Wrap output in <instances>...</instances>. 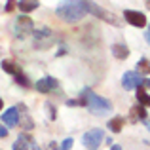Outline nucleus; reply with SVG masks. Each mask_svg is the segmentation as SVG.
<instances>
[{"label":"nucleus","mask_w":150,"mask_h":150,"mask_svg":"<svg viewBox=\"0 0 150 150\" xmlns=\"http://www.w3.org/2000/svg\"><path fill=\"white\" fill-rule=\"evenodd\" d=\"M144 124H146V127L150 129V120H144Z\"/></svg>","instance_id":"nucleus-26"},{"label":"nucleus","mask_w":150,"mask_h":150,"mask_svg":"<svg viewBox=\"0 0 150 150\" xmlns=\"http://www.w3.org/2000/svg\"><path fill=\"white\" fill-rule=\"evenodd\" d=\"M59 88V84H57V80L55 78H42V80H38L36 82V89L38 91H42V93H50V91H55V89Z\"/></svg>","instance_id":"nucleus-9"},{"label":"nucleus","mask_w":150,"mask_h":150,"mask_svg":"<svg viewBox=\"0 0 150 150\" xmlns=\"http://www.w3.org/2000/svg\"><path fill=\"white\" fill-rule=\"evenodd\" d=\"M6 135H8V129L4 127L2 124H0V137H2V139H4V137H6Z\"/></svg>","instance_id":"nucleus-21"},{"label":"nucleus","mask_w":150,"mask_h":150,"mask_svg":"<svg viewBox=\"0 0 150 150\" xmlns=\"http://www.w3.org/2000/svg\"><path fill=\"white\" fill-rule=\"evenodd\" d=\"M21 124L25 125V129H33V125H34L33 120H30V116L27 112H23V122H21Z\"/></svg>","instance_id":"nucleus-19"},{"label":"nucleus","mask_w":150,"mask_h":150,"mask_svg":"<svg viewBox=\"0 0 150 150\" xmlns=\"http://www.w3.org/2000/svg\"><path fill=\"white\" fill-rule=\"evenodd\" d=\"M15 6H17L15 2H8V4H6V11H11V10H13Z\"/></svg>","instance_id":"nucleus-22"},{"label":"nucleus","mask_w":150,"mask_h":150,"mask_svg":"<svg viewBox=\"0 0 150 150\" xmlns=\"http://www.w3.org/2000/svg\"><path fill=\"white\" fill-rule=\"evenodd\" d=\"M103 139H105V133H103V129H91V131L84 133V137H82L86 148H89V150H95V148L103 143Z\"/></svg>","instance_id":"nucleus-6"},{"label":"nucleus","mask_w":150,"mask_h":150,"mask_svg":"<svg viewBox=\"0 0 150 150\" xmlns=\"http://www.w3.org/2000/svg\"><path fill=\"white\" fill-rule=\"evenodd\" d=\"M137 99H139L141 106H150V97H148V93L144 91V86H141V88L137 89Z\"/></svg>","instance_id":"nucleus-16"},{"label":"nucleus","mask_w":150,"mask_h":150,"mask_svg":"<svg viewBox=\"0 0 150 150\" xmlns=\"http://www.w3.org/2000/svg\"><path fill=\"white\" fill-rule=\"evenodd\" d=\"M15 82H17V84L19 86H23V88H29V86H30V82H29V78H27L25 76V74H17V76H15Z\"/></svg>","instance_id":"nucleus-18"},{"label":"nucleus","mask_w":150,"mask_h":150,"mask_svg":"<svg viewBox=\"0 0 150 150\" xmlns=\"http://www.w3.org/2000/svg\"><path fill=\"white\" fill-rule=\"evenodd\" d=\"M82 101L86 103V106L89 108V112L95 114V116H103V114H106V112L112 110V105H110L106 99L95 95L91 89H84V91H82Z\"/></svg>","instance_id":"nucleus-2"},{"label":"nucleus","mask_w":150,"mask_h":150,"mask_svg":"<svg viewBox=\"0 0 150 150\" xmlns=\"http://www.w3.org/2000/svg\"><path fill=\"white\" fill-rule=\"evenodd\" d=\"M72 143H74V141L70 139V137H69V139H65V141H63V146H61V150H70Z\"/></svg>","instance_id":"nucleus-20"},{"label":"nucleus","mask_w":150,"mask_h":150,"mask_svg":"<svg viewBox=\"0 0 150 150\" xmlns=\"http://www.w3.org/2000/svg\"><path fill=\"white\" fill-rule=\"evenodd\" d=\"M17 6H19V10H21L23 13H29V11L36 10L40 4H38L36 0H23V2H17Z\"/></svg>","instance_id":"nucleus-12"},{"label":"nucleus","mask_w":150,"mask_h":150,"mask_svg":"<svg viewBox=\"0 0 150 150\" xmlns=\"http://www.w3.org/2000/svg\"><path fill=\"white\" fill-rule=\"evenodd\" d=\"M146 6H148V8H150V2H148V4H146Z\"/></svg>","instance_id":"nucleus-29"},{"label":"nucleus","mask_w":150,"mask_h":150,"mask_svg":"<svg viewBox=\"0 0 150 150\" xmlns=\"http://www.w3.org/2000/svg\"><path fill=\"white\" fill-rule=\"evenodd\" d=\"M112 53H114L116 59H127L129 57V50H127V46H124V44H114Z\"/></svg>","instance_id":"nucleus-11"},{"label":"nucleus","mask_w":150,"mask_h":150,"mask_svg":"<svg viewBox=\"0 0 150 150\" xmlns=\"http://www.w3.org/2000/svg\"><path fill=\"white\" fill-rule=\"evenodd\" d=\"M110 150H122V146H118V144H112V146H110Z\"/></svg>","instance_id":"nucleus-24"},{"label":"nucleus","mask_w":150,"mask_h":150,"mask_svg":"<svg viewBox=\"0 0 150 150\" xmlns=\"http://www.w3.org/2000/svg\"><path fill=\"white\" fill-rule=\"evenodd\" d=\"M57 15L63 21H78L89 11V2H63L61 6H57Z\"/></svg>","instance_id":"nucleus-1"},{"label":"nucleus","mask_w":150,"mask_h":150,"mask_svg":"<svg viewBox=\"0 0 150 150\" xmlns=\"http://www.w3.org/2000/svg\"><path fill=\"white\" fill-rule=\"evenodd\" d=\"M2 69L6 70L8 74H13V76H17V74H21V69H19L15 63L11 61H2Z\"/></svg>","instance_id":"nucleus-15"},{"label":"nucleus","mask_w":150,"mask_h":150,"mask_svg":"<svg viewBox=\"0 0 150 150\" xmlns=\"http://www.w3.org/2000/svg\"><path fill=\"white\" fill-rule=\"evenodd\" d=\"M13 33H15V36H17L19 40H23L25 36H29V34L33 33V19H30L29 15L17 17L15 23H13Z\"/></svg>","instance_id":"nucleus-4"},{"label":"nucleus","mask_w":150,"mask_h":150,"mask_svg":"<svg viewBox=\"0 0 150 150\" xmlns=\"http://www.w3.org/2000/svg\"><path fill=\"white\" fill-rule=\"evenodd\" d=\"M29 143H30V139L23 133V135H19L17 141L13 143V150H29Z\"/></svg>","instance_id":"nucleus-14"},{"label":"nucleus","mask_w":150,"mask_h":150,"mask_svg":"<svg viewBox=\"0 0 150 150\" xmlns=\"http://www.w3.org/2000/svg\"><path fill=\"white\" fill-rule=\"evenodd\" d=\"M2 106H4V103H2V99H0V110H2Z\"/></svg>","instance_id":"nucleus-28"},{"label":"nucleus","mask_w":150,"mask_h":150,"mask_svg":"<svg viewBox=\"0 0 150 150\" xmlns=\"http://www.w3.org/2000/svg\"><path fill=\"white\" fill-rule=\"evenodd\" d=\"M124 17H125V21H127L129 25H135V27H144L146 25V17H144V13H141V11L125 10Z\"/></svg>","instance_id":"nucleus-7"},{"label":"nucleus","mask_w":150,"mask_h":150,"mask_svg":"<svg viewBox=\"0 0 150 150\" xmlns=\"http://www.w3.org/2000/svg\"><path fill=\"white\" fill-rule=\"evenodd\" d=\"M2 122L8 125V127H15V125L21 122V118H19V108H17V106H13V108H8L6 112L2 114Z\"/></svg>","instance_id":"nucleus-8"},{"label":"nucleus","mask_w":150,"mask_h":150,"mask_svg":"<svg viewBox=\"0 0 150 150\" xmlns=\"http://www.w3.org/2000/svg\"><path fill=\"white\" fill-rule=\"evenodd\" d=\"M129 120L135 124V122H139V120H148V116H146V110H144V106H133L131 110H129Z\"/></svg>","instance_id":"nucleus-10"},{"label":"nucleus","mask_w":150,"mask_h":150,"mask_svg":"<svg viewBox=\"0 0 150 150\" xmlns=\"http://www.w3.org/2000/svg\"><path fill=\"white\" fill-rule=\"evenodd\" d=\"M55 44V36L48 27H42V29L34 30V48L38 50H48Z\"/></svg>","instance_id":"nucleus-3"},{"label":"nucleus","mask_w":150,"mask_h":150,"mask_svg":"<svg viewBox=\"0 0 150 150\" xmlns=\"http://www.w3.org/2000/svg\"><path fill=\"white\" fill-rule=\"evenodd\" d=\"M106 127H108L112 133H120V131H122V127H124V118H120V116L112 118V120L106 124Z\"/></svg>","instance_id":"nucleus-13"},{"label":"nucleus","mask_w":150,"mask_h":150,"mask_svg":"<svg viewBox=\"0 0 150 150\" xmlns=\"http://www.w3.org/2000/svg\"><path fill=\"white\" fill-rule=\"evenodd\" d=\"M137 72L139 74H150V61L148 59H141L137 63Z\"/></svg>","instance_id":"nucleus-17"},{"label":"nucleus","mask_w":150,"mask_h":150,"mask_svg":"<svg viewBox=\"0 0 150 150\" xmlns=\"http://www.w3.org/2000/svg\"><path fill=\"white\" fill-rule=\"evenodd\" d=\"M144 78L141 76L137 70H129V72L124 74V78H122V86H124V89H139L141 86H144Z\"/></svg>","instance_id":"nucleus-5"},{"label":"nucleus","mask_w":150,"mask_h":150,"mask_svg":"<svg viewBox=\"0 0 150 150\" xmlns=\"http://www.w3.org/2000/svg\"><path fill=\"white\" fill-rule=\"evenodd\" d=\"M144 86H146V88H150V80H146V82H144Z\"/></svg>","instance_id":"nucleus-27"},{"label":"nucleus","mask_w":150,"mask_h":150,"mask_svg":"<svg viewBox=\"0 0 150 150\" xmlns=\"http://www.w3.org/2000/svg\"><path fill=\"white\" fill-rule=\"evenodd\" d=\"M48 110H50V118H51V120H53V118H55V112H53V106H51V105H48Z\"/></svg>","instance_id":"nucleus-23"},{"label":"nucleus","mask_w":150,"mask_h":150,"mask_svg":"<svg viewBox=\"0 0 150 150\" xmlns=\"http://www.w3.org/2000/svg\"><path fill=\"white\" fill-rule=\"evenodd\" d=\"M146 40L150 42V27H148V30H146Z\"/></svg>","instance_id":"nucleus-25"}]
</instances>
